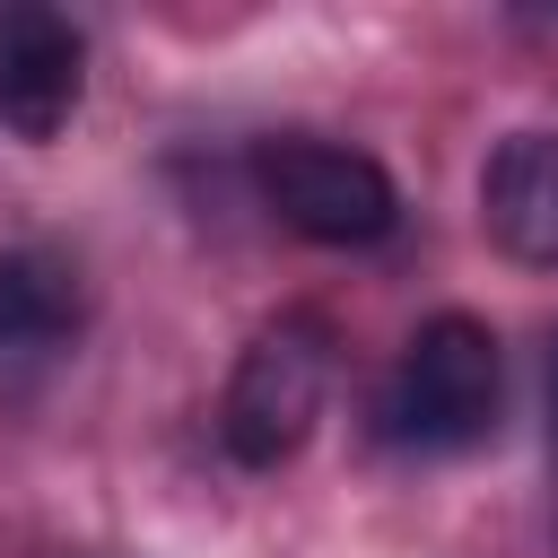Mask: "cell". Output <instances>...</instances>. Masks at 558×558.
<instances>
[{
    "label": "cell",
    "instance_id": "obj_7",
    "mask_svg": "<svg viewBox=\"0 0 558 558\" xmlns=\"http://www.w3.org/2000/svg\"><path fill=\"white\" fill-rule=\"evenodd\" d=\"M549 453H558V357H549Z\"/></svg>",
    "mask_w": 558,
    "mask_h": 558
},
{
    "label": "cell",
    "instance_id": "obj_6",
    "mask_svg": "<svg viewBox=\"0 0 558 558\" xmlns=\"http://www.w3.org/2000/svg\"><path fill=\"white\" fill-rule=\"evenodd\" d=\"M78 323V279L52 253H0V349H44Z\"/></svg>",
    "mask_w": 558,
    "mask_h": 558
},
{
    "label": "cell",
    "instance_id": "obj_5",
    "mask_svg": "<svg viewBox=\"0 0 558 558\" xmlns=\"http://www.w3.org/2000/svg\"><path fill=\"white\" fill-rule=\"evenodd\" d=\"M480 227L506 262L558 270V131H506L480 166Z\"/></svg>",
    "mask_w": 558,
    "mask_h": 558
},
{
    "label": "cell",
    "instance_id": "obj_1",
    "mask_svg": "<svg viewBox=\"0 0 558 558\" xmlns=\"http://www.w3.org/2000/svg\"><path fill=\"white\" fill-rule=\"evenodd\" d=\"M506 357L480 314H436L410 331L392 384H384V436L410 453H471L497 436Z\"/></svg>",
    "mask_w": 558,
    "mask_h": 558
},
{
    "label": "cell",
    "instance_id": "obj_4",
    "mask_svg": "<svg viewBox=\"0 0 558 558\" xmlns=\"http://www.w3.org/2000/svg\"><path fill=\"white\" fill-rule=\"evenodd\" d=\"M87 96V44L61 9L0 0V131L17 140H61Z\"/></svg>",
    "mask_w": 558,
    "mask_h": 558
},
{
    "label": "cell",
    "instance_id": "obj_3",
    "mask_svg": "<svg viewBox=\"0 0 558 558\" xmlns=\"http://www.w3.org/2000/svg\"><path fill=\"white\" fill-rule=\"evenodd\" d=\"M253 192L279 227H296L305 244H375L392 235L401 218V192L392 174L366 157V148H340V140H314V131H279L253 148Z\"/></svg>",
    "mask_w": 558,
    "mask_h": 558
},
{
    "label": "cell",
    "instance_id": "obj_2",
    "mask_svg": "<svg viewBox=\"0 0 558 558\" xmlns=\"http://www.w3.org/2000/svg\"><path fill=\"white\" fill-rule=\"evenodd\" d=\"M323 392H331V323L323 314H279L244 340L235 375H227V401H218V436L244 471H279L314 418H323Z\"/></svg>",
    "mask_w": 558,
    "mask_h": 558
}]
</instances>
